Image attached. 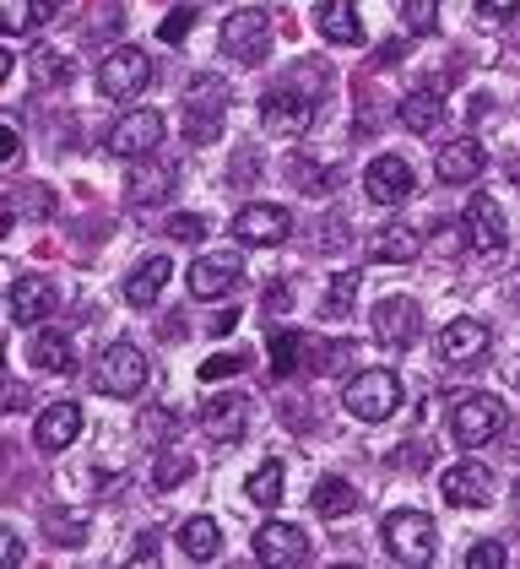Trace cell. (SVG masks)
<instances>
[{"instance_id":"6da1fadb","label":"cell","mask_w":520,"mask_h":569,"mask_svg":"<svg viewBox=\"0 0 520 569\" xmlns=\"http://www.w3.org/2000/svg\"><path fill=\"white\" fill-rule=\"evenodd\" d=\"M326 60H299V71L288 77V82H277V88L260 98V126L266 131H277V136H299V131H309L314 126V109H320V98L326 92H303V82L320 71Z\"/></svg>"},{"instance_id":"7a4b0ae2","label":"cell","mask_w":520,"mask_h":569,"mask_svg":"<svg viewBox=\"0 0 520 569\" xmlns=\"http://www.w3.org/2000/svg\"><path fill=\"white\" fill-rule=\"evenodd\" d=\"M380 537H386L390 559L407 569L433 565V553H439V531H433V521L423 510H390L386 526H380Z\"/></svg>"},{"instance_id":"3957f363","label":"cell","mask_w":520,"mask_h":569,"mask_svg":"<svg viewBox=\"0 0 520 569\" xmlns=\"http://www.w3.org/2000/svg\"><path fill=\"white\" fill-rule=\"evenodd\" d=\"M401 407V380L390 369H363L342 386V412H352L358 423H386Z\"/></svg>"},{"instance_id":"277c9868","label":"cell","mask_w":520,"mask_h":569,"mask_svg":"<svg viewBox=\"0 0 520 569\" xmlns=\"http://www.w3.org/2000/svg\"><path fill=\"white\" fill-rule=\"evenodd\" d=\"M92 391L114 396V401L141 396L147 391V352L136 348V342H114V348L98 358V369H92Z\"/></svg>"},{"instance_id":"5b68a950","label":"cell","mask_w":520,"mask_h":569,"mask_svg":"<svg viewBox=\"0 0 520 569\" xmlns=\"http://www.w3.org/2000/svg\"><path fill=\"white\" fill-rule=\"evenodd\" d=\"M504 401L493 391H477V396H461L456 401V412H450V435L461 450H477V445H488V439L504 435Z\"/></svg>"},{"instance_id":"8992f818","label":"cell","mask_w":520,"mask_h":569,"mask_svg":"<svg viewBox=\"0 0 520 569\" xmlns=\"http://www.w3.org/2000/svg\"><path fill=\"white\" fill-rule=\"evenodd\" d=\"M217 49H222L228 60H239V66H260L266 49H271V17H266L260 6L233 11V17L222 22V33H217Z\"/></svg>"},{"instance_id":"52a82bcc","label":"cell","mask_w":520,"mask_h":569,"mask_svg":"<svg viewBox=\"0 0 520 569\" xmlns=\"http://www.w3.org/2000/svg\"><path fill=\"white\" fill-rule=\"evenodd\" d=\"M147 82H152V60H147L136 44H120L103 66H98V92L114 98V103H130L136 92H147Z\"/></svg>"},{"instance_id":"ba28073f","label":"cell","mask_w":520,"mask_h":569,"mask_svg":"<svg viewBox=\"0 0 520 569\" xmlns=\"http://www.w3.org/2000/svg\"><path fill=\"white\" fill-rule=\"evenodd\" d=\"M190 293L201 299V305H217V299H233L239 293V282H244V256L239 250H217V256H201V261L190 266Z\"/></svg>"},{"instance_id":"9c48e42d","label":"cell","mask_w":520,"mask_h":569,"mask_svg":"<svg viewBox=\"0 0 520 569\" xmlns=\"http://www.w3.org/2000/svg\"><path fill=\"white\" fill-rule=\"evenodd\" d=\"M256 559L271 569H299L314 559V542H309V531L293 521H260L256 531Z\"/></svg>"},{"instance_id":"30bf717a","label":"cell","mask_w":520,"mask_h":569,"mask_svg":"<svg viewBox=\"0 0 520 569\" xmlns=\"http://www.w3.org/2000/svg\"><path fill=\"white\" fill-rule=\"evenodd\" d=\"M163 136H169V120L158 114V109H130L126 120L109 131V152L114 158H147V152H158L163 147Z\"/></svg>"},{"instance_id":"8fae6325","label":"cell","mask_w":520,"mask_h":569,"mask_svg":"<svg viewBox=\"0 0 520 569\" xmlns=\"http://www.w3.org/2000/svg\"><path fill=\"white\" fill-rule=\"evenodd\" d=\"M293 233V212L288 207H271V201H250L239 218H233V239L244 250H271Z\"/></svg>"},{"instance_id":"7c38bea8","label":"cell","mask_w":520,"mask_h":569,"mask_svg":"<svg viewBox=\"0 0 520 569\" xmlns=\"http://www.w3.org/2000/svg\"><path fill=\"white\" fill-rule=\"evenodd\" d=\"M439 493L456 505V510H488L493 505V472L482 461H456L439 472Z\"/></svg>"},{"instance_id":"4fadbf2b","label":"cell","mask_w":520,"mask_h":569,"mask_svg":"<svg viewBox=\"0 0 520 569\" xmlns=\"http://www.w3.org/2000/svg\"><path fill=\"white\" fill-rule=\"evenodd\" d=\"M374 337L390 342V348H412L423 337V309H418V299H407V293L380 299L374 305Z\"/></svg>"},{"instance_id":"5bb4252c","label":"cell","mask_w":520,"mask_h":569,"mask_svg":"<svg viewBox=\"0 0 520 569\" xmlns=\"http://www.w3.org/2000/svg\"><path fill=\"white\" fill-rule=\"evenodd\" d=\"M363 196H369L374 207H401V201H412V169H407V158L380 152V158L363 169Z\"/></svg>"},{"instance_id":"9a60e30c","label":"cell","mask_w":520,"mask_h":569,"mask_svg":"<svg viewBox=\"0 0 520 569\" xmlns=\"http://www.w3.org/2000/svg\"><path fill=\"white\" fill-rule=\"evenodd\" d=\"M461 228H467V244H477L482 256H499L510 244V222H504L493 196H472L467 212H461Z\"/></svg>"},{"instance_id":"2e32d148","label":"cell","mask_w":520,"mask_h":569,"mask_svg":"<svg viewBox=\"0 0 520 569\" xmlns=\"http://www.w3.org/2000/svg\"><path fill=\"white\" fill-rule=\"evenodd\" d=\"M173 196V169L163 158H130V174H126V201L130 207H158Z\"/></svg>"},{"instance_id":"e0dca14e","label":"cell","mask_w":520,"mask_h":569,"mask_svg":"<svg viewBox=\"0 0 520 569\" xmlns=\"http://www.w3.org/2000/svg\"><path fill=\"white\" fill-rule=\"evenodd\" d=\"M482 169H488V152H482L477 136H456V141H444L433 152V174L444 179V184H472Z\"/></svg>"},{"instance_id":"ac0fdd59","label":"cell","mask_w":520,"mask_h":569,"mask_svg":"<svg viewBox=\"0 0 520 569\" xmlns=\"http://www.w3.org/2000/svg\"><path fill=\"white\" fill-rule=\"evenodd\" d=\"M488 348H493V331H488L482 320H472V315H461V320H450V326L439 331V358L456 363V369H461V363H477Z\"/></svg>"},{"instance_id":"d6986e66","label":"cell","mask_w":520,"mask_h":569,"mask_svg":"<svg viewBox=\"0 0 520 569\" xmlns=\"http://www.w3.org/2000/svg\"><path fill=\"white\" fill-rule=\"evenodd\" d=\"M77 435H82V407H77V401L43 407L39 423H33V445H39L43 456H60L66 445H77Z\"/></svg>"},{"instance_id":"ffe728a7","label":"cell","mask_w":520,"mask_h":569,"mask_svg":"<svg viewBox=\"0 0 520 569\" xmlns=\"http://www.w3.org/2000/svg\"><path fill=\"white\" fill-rule=\"evenodd\" d=\"M201 429L217 439V445H233V439H244L250 429V401L244 396H212L207 407H201Z\"/></svg>"},{"instance_id":"44dd1931","label":"cell","mask_w":520,"mask_h":569,"mask_svg":"<svg viewBox=\"0 0 520 569\" xmlns=\"http://www.w3.org/2000/svg\"><path fill=\"white\" fill-rule=\"evenodd\" d=\"M169 282H173V261H169V256H147V261L126 277L130 309H152L158 299H163V288H169Z\"/></svg>"},{"instance_id":"7402d4cb","label":"cell","mask_w":520,"mask_h":569,"mask_svg":"<svg viewBox=\"0 0 520 569\" xmlns=\"http://www.w3.org/2000/svg\"><path fill=\"white\" fill-rule=\"evenodd\" d=\"M314 28H320L326 44H347V49L363 44V17H358L352 0H326V6L314 11Z\"/></svg>"},{"instance_id":"603a6c76","label":"cell","mask_w":520,"mask_h":569,"mask_svg":"<svg viewBox=\"0 0 520 569\" xmlns=\"http://www.w3.org/2000/svg\"><path fill=\"white\" fill-rule=\"evenodd\" d=\"M369 256L380 266H407L423 256V239H418V228H407V222H386V228L369 239Z\"/></svg>"},{"instance_id":"cb8c5ba5","label":"cell","mask_w":520,"mask_h":569,"mask_svg":"<svg viewBox=\"0 0 520 569\" xmlns=\"http://www.w3.org/2000/svg\"><path fill=\"white\" fill-rule=\"evenodd\" d=\"M49 309H54V288L43 277H17L11 282V320L17 326H39Z\"/></svg>"},{"instance_id":"d4e9b609","label":"cell","mask_w":520,"mask_h":569,"mask_svg":"<svg viewBox=\"0 0 520 569\" xmlns=\"http://www.w3.org/2000/svg\"><path fill=\"white\" fill-rule=\"evenodd\" d=\"M396 120H401L412 136H433L439 131V120H444V103H439V92L418 88V92H407V98L396 103Z\"/></svg>"},{"instance_id":"484cf974","label":"cell","mask_w":520,"mask_h":569,"mask_svg":"<svg viewBox=\"0 0 520 569\" xmlns=\"http://www.w3.org/2000/svg\"><path fill=\"white\" fill-rule=\"evenodd\" d=\"M179 548H184V559L212 565L217 553H222V526H217L212 516H190V521L179 526Z\"/></svg>"},{"instance_id":"4316f807","label":"cell","mask_w":520,"mask_h":569,"mask_svg":"<svg viewBox=\"0 0 520 569\" xmlns=\"http://www.w3.org/2000/svg\"><path fill=\"white\" fill-rule=\"evenodd\" d=\"M28 358L39 363L43 375H77V348H71L66 331H39L33 348H28Z\"/></svg>"},{"instance_id":"83f0119b","label":"cell","mask_w":520,"mask_h":569,"mask_svg":"<svg viewBox=\"0 0 520 569\" xmlns=\"http://www.w3.org/2000/svg\"><path fill=\"white\" fill-rule=\"evenodd\" d=\"M39 526H43V537L60 542V548H82L87 542V516L82 510H71V505H43Z\"/></svg>"},{"instance_id":"f1b7e54d","label":"cell","mask_w":520,"mask_h":569,"mask_svg":"<svg viewBox=\"0 0 520 569\" xmlns=\"http://www.w3.org/2000/svg\"><path fill=\"white\" fill-rule=\"evenodd\" d=\"M309 505H314V516H320V521H342V516L358 510V488H352L347 478H320Z\"/></svg>"},{"instance_id":"f546056e","label":"cell","mask_w":520,"mask_h":569,"mask_svg":"<svg viewBox=\"0 0 520 569\" xmlns=\"http://www.w3.org/2000/svg\"><path fill=\"white\" fill-rule=\"evenodd\" d=\"M54 11H60V0H17L11 11H0V33H33Z\"/></svg>"},{"instance_id":"4dcf8cb0","label":"cell","mask_w":520,"mask_h":569,"mask_svg":"<svg viewBox=\"0 0 520 569\" xmlns=\"http://www.w3.org/2000/svg\"><path fill=\"white\" fill-rule=\"evenodd\" d=\"M250 505L256 510H277L282 505V461H260L256 472H250Z\"/></svg>"},{"instance_id":"1f68e13d","label":"cell","mask_w":520,"mask_h":569,"mask_svg":"<svg viewBox=\"0 0 520 569\" xmlns=\"http://www.w3.org/2000/svg\"><path fill=\"white\" fill-rule=\"evenodd\" d=\"M179 109H228V82L212 77V71H201V77H190V88H184V103Z\"/></svg>"},{"instance_id":"d6a6232c","label":"cell","mask_w":520,"mask_h":569,"mask_svg":"<svg viewBox=\"0 0 520 569\" xmlns=\"http://www.w3.org/2000/svg\"><path fill=\"white\" fill-rule=\"evenodd\" d=\"M299 358H303V331H277L271 337V375L277 380H288L299 369Z\"/></svg>"},{"instance_id":"836d02e7","label":"cell","mask_w":520,"mask_h":569,"mask_svg":"<svg viewBox=\"0 0 520 569\" xmlns=\"http://www.w3.org/2000/svg\"><path fill=\"white\" fill-rule=\"evenodd\" d=\"M439 6H444V0H401V22H407V33H412V39H429L433 33Z\"/></svg>"},{"instance_id":"e575fe53","label":"cell","mask_w":520,"mask_h":569,"mask_svg":"<svg viewBox=\"0 0 520 569\" xmlns=\"http://www.w3.org/2000/svg\"><path fill=\"white\" fill-rule=\"evenodd\" d=\"M352 299H358V277H352V271H337V277H331V288H326V305H320V315H326V320H337V315H347V309H352Z\"/></svg>"},{"instance_id":"d590c367","label":"cell","mask_w":520,"mask_h":569,"mask_svg":"<svg viewBox=\"0 0 520 569\" xmlns=\"http://www.w3.org/2000/svg\"><path fill=\"white\" fill-rule=\"evenodd\" d=\"M28 66H33V82H39V88H54V82H66V77H71V60H66V54H54V49H33V60H28Z\"/></svg>"},{"instance_id":"8d00e7d4","label":"cell","mask_w":520,"mask_h":569,"mask_svg":"<svg viewBox=\"0 0 520 569\" xmlns=\"http://www.w3.org/2000/svg\"><path fill=\"white\" fill-rule=\"evenodd\" d=\"M303 352L314 358V375H342V363L352 358L347 342H309V337H303Z\"/></svg>"},{"instance_id":"74e56055","label":"cell","mask_w":520,"mask_h":569,"mask_svg":"<svg viewBox=\"0 0 520 569\" xmlns=\"http://www.w3.org/2000/svg\"><path fill=\"white\" fill-rule=\"evenodd\" d=\"M184 478H190V456L163 450V456H158V467H152V488H163V493H169V488H179Z\"/></svg>"},{"instance_id":"f35d334b","label":"cell","mask_w":520,"mask_h":569,"mask_svg":"<svg viewBox=\"0 0 520 569\" xmlns=\"http://www.w3.org/2000/svg\"><path fill=\"white\" fill-rule=\"evenodd\" d=\"M190 22H196V6H173L169 17L158 22V39H163V44H184V39H190Z\"/></svg>"},{"instance_id":"ab89813d","label":"cell","mask_w":520,"mask_h":569,"mask_svg":"<svg viewBox=\"0 0 520 569\" xmlns=\"http://www.w3.org/2000/svg\"><path fill=\"white\" fill-rule=\"evenodd\" d=\"M467 569H510L504 542H477V548H467Z\"/></svg>"},{"instance_id":"60d3db41","label":"cell","mask_w":520,"mask_h":569,"mask_svg":"<svg viewBox=\"0 0 520 569\" xmlns=\"http://www.w3.org/2000/svg\"><path fill=\"white\" fill-rule=\"evenodd\" d=\"M239 369H244V358H239V352H212V358L201 363V380L217 386V380H228V375H239Z\"/></svg>"},{"instance_id":"b9f144b4","label":"cell","mask_w":520,"mask_h":569,"mask_svg":"<svg viewBox=\"0 0 520 569\" xmlns=\"http://www.w3.org/2000/svg\"><path fill=\"white\" fill-rule=\"evenodd\" d=\"M141 435H147V439H169V435H179V418H173L169 407H147V418H141Z\"/></svg>"},{"instance_id":"7bdbcfd3","label":"cell","mask_w":520,"mask_h":569,"mask_svg":"<svg viewBox=\"0 0 520 569\" xmlns=\"http://www.w3.org/2000/svg\"><path fill=\"white\" fill-rule=\"evenodd\" d=\"M169 239H173V244H196V239H207V222L190 218V212H173V218H169Z\"/></svg>"},{"instance_id":"ee69618b","label":"cell","mask_w":520,"mask_h":569,"mask_svg":"<svg viewBox=\"0 0 520 569\" xmlns=\"http://www.w3.org/2000/svg\"><path fill=\"white\" fill-rule=\"evenodd\" d=\"M17 163H22V131L0 120V169H17Z\"/></svg>"},{"instance_id":"f6af8a7d","label":"cell","mask_w":520,"mask_h":569,"mask_svg":"<svg viewBox=\"0 0 520 569\" xmlns=\"http://www.w3.org/2000/svg\"><path fill=\"white\" fill-rule=\"evenodd\" d=\"M22 407H33V391L22 380H0V412H22Z\"/></svg>"},{"instance_id":"bcb514c9","label":"cell","mask_w":520,"mask_h":569,"mask_svg":"<svg viewBox=\"0 0 520 569\" xmlns=\"http://www.w3.org/2000/svg\"><path fill=\"white\" fill-rule=\"evenodd\" d=\"M520 11V0H477V17L482 22H510Z\"/></svg>"},{"instance_id":"7dc6e473","label":"cell","mask_w":520,"mask_h":569,"mask_svg":"<svg viewBox=\"0 0 520 569\" xmlns=\"http://www.w3.org/2000/svg\"><path fill=\"white\" fill-rule=\"evenodd\" d=\"M22 565V542H17V531L11 526H0V569Z\"/></svg>"},{"instance_id":"c3c4849f","label":"cell","mask_w":520,"mask_h":569,"mask_svg":"<svg viewBox=\"0 0 520 569\" xmlns=\"http://www.w3.org/2000/svg\"><path fill=\"white\" fill-rule=\"evenodd\" d=\"M158 542H163L158 531H141V537H136V553H130V559H136V565H152V559H158Z\"/></svg>"},{"instance_id":"681fc988","label":"cell","mask_w":520,"mask_h":569,"mask_svg":"<svg viewBox=\"0 0 520 569\" xmlns=\"http://www.w3.org/2000/svg\"><path fill=\"white\" fill-rule=\"evenodd\" d=\"M461 233H467V228H439L433 239H439V250H444V256H456V250H461Z\"/></svg>"},{"instance_id":"f907efd6","label":"cell","mask_w":520,"mask_h":569,"mask_svg":"<svg viewBox=\"0 0 520 569\" xmlns=\"http://www.w3.org/2000/svg\"><path fill=\"white\" fill-rule=\"evenodd\" d=\"M288 299H293V288H271V293H266V309H282Z\"/></svg>"},{"instance_id":"816d5d0a","label":"cell","mask_w":520,"mask_h":569,"mask_svg":"<svg viewBox=\"0 0 520 569\" xmlns=\"http://www.w3.org/2000/svg\"><path fill=\"white\" fill-rule=\"evenodd\" d=\"M11 222H17V212H11V207H0V239L11 233Z\"/></svg>"},{"instance_id":"f5cc1de1","label":"cell","mask_w":520,"mask_h":569,"mask_svg":"<svg viewBox=\"0 0 520 569\" xmlns=\"http://www.w3.org/2000/svg\"><path fill=\"white\" fill-rule=\"evenodd\" d=\"M11 66H17V60H11V49H0V82L11 77Z\"/></svg>"},{"instance_id":"db71d44e","label":"cell","mask_w":520,"mask_h":569,"mask_svg":"<svg viewBox=\"0 0 520 569\" xmlns=\"http://www.w3.org/2000/svg\"><path fill=\"white\" fill-rule=\"evenodd\" d=\"M510 305H520V277H516V288H510Z\"/></svg>"},{"instance_id":"11a10c76","label":"cell","mask_w":520,"mask_h":569,"mask_svg":"<svg viewBox=\"0 0 520 569\" xmlns=\"http://www.w3.org/2000/svg\"><path fill=\"white\" fill-rule=\"evenodd\" d=\"M516 380H520V369H516Z\"/></svg>"}]
</instances>
